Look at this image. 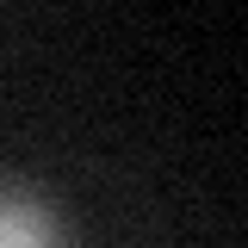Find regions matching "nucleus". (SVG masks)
<instances>
[{
	"label": "nucleus",
	"instance_id": "1",
	"mask_svg": "<svg viewBox=\"0 0 248 248\" xmlns=\"http://www.w3.org/2000/svg\"><path fill=\"white\" fill-rule=\"evenodd\" d=\"M0 248H68L62 217L50 211L44 192L19 180H0Z\"/></svg>",
	"mask_w": 248,
	"mask_h": 248
}]
</instances>
